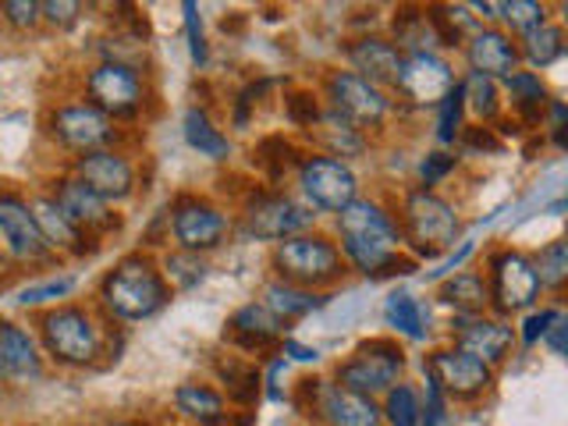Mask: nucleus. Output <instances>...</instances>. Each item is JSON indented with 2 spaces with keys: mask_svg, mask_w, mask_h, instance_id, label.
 <instances>
[{
  "mask_svg": "<svg viewBox=\"0 0 568 426\" xmlns=\"http://www.w3.org/2000/svg\"><path fill=\"white\" fill-rule=\"evenodd\" d=\"M337 235H342V260L352 263L366 277L384 274H413L416 260H405L402 253V227L390 213L373 200H355L337 213Z\"/></svg>",
  "mask_w": 568,
  "mask_h": 426,
  "instance_id": "nucleus-1",
  "label": "nucleus"
},
{
  "mask_svg": "<svg viewBox=\"0 0 568 426\" xmlns=\"http://www.w3.org/2000/svg\"><path fill=\"white\" fill-rule=\"evenodd\" d=\"M171 302V288L164 274L156 271L150 256H124L111 274L100 281V306L114 320L139 324L156 316Z\"/></svg>",
  "mask_w": 568,
  "mask_h": 426,
  "instance_id": "nucleus-2",
  "label": "nucleus"
},
{
  "mask_svg": "<svg viewBox=\"0 0 568 426\" xmlns=\"http://www.w3.org/2000/svg\"><path fill=\"white\" fill-rule=\"evenodd\" d=\"M40 342L58 366H89L103 352V327L85 306H53L40 316Z\"/></svg>",
  "mask_w": 568,
  "mask_h": 426,
  "instance_id": "nucleus-3",
  "label": "nucleus"
},
{
  "mask_svg": "<svg viewBox=\"0 0 568 426\" xmlns=\"http://www.w3.org/2000/svg\"><path fill=\"white\" fill-rule=\"evenodd\" d=\"M274 266L281 274L277 281L298 284V288H310V292H316L320 284H334L345 274V260L337 253V245L324 235H310V231L277 242Z\"/></svg>",
  "mask_w": 568,
  "mask_h": 426,
  "instance_id": "nucleus-4",
  "label": "nucleus"
},
{
  "mask_svg": "<svg viewBox=\"0 0 568 426\" xmlns=\"http://www.w3.org/2000/svg\"><path fill=\"white\" fill-rule=\"evenodd\" d=\"M398 227H402V239L413 242V248L426 260L437 256L440 248L455 245L458 231H462L455 206L448 200H440V195L430 189H416L405 195Z\"/></svg>",
  "mask_w": 568,
  "mask_h": 426,
  "instance_id": "nucleus-5",
  "label": "nucleus"
},
{
  "mask_svg": "<svg viewBox=\"0 0 568 426\" xmlns=\"http://www.w3.org/2000/svg\"><path fill=\"white\" fill-rule=\"evenodd\" d=\"M402 373H405V352L395 342L373 337V342H363L355 348L348 363L337 366V387L363 398H381L395 384H402Z\"/></svg>",
  "mask_w": 568,
  "mask_h": 426,
  "instance_id": "nucleus-6",
  "label": "nucleus"
},
{
  "mask_svg": "<svg viewBox=\"0 0 568 426\" xmlns=\"http://www.w3.org/2000/svg\"><path fill=\"white\" fill-rule=\"evenodd\" d=\"M298 189L306 195L310 210H324V213H342L348 203L359 200V178L345 164V160L334 156H306L298 164Z\"/></svg>",
  "mask_w": 568,
  "mask_h": 426,
  "instance_id": "nucleus-7",
  "label": "nucleus"
},
{
  "mask_svg": "<svg viewBox=\"0 0 568 426\" xmlns=\"http://www.w3.org/2000/svg\"><path fill=\"white\" fill-rule=\"evenodd\" d=\"M540 277L532 271V260L526 253H515V248H501V253L490 256V281H487V295L490 306L508 316V313H529L540 298Z\"/></svg>",
  "mask_w": 568,
  "mask_h": 426,
  "instance_id": "nucleus-8",
  "label": "nucleus"
},
{
  "mask_svg": "<svg viewBox=\"0 0 568 426\" xmlns=\"http://www.w3.org/2000/svg\"><path fill=\"white\" fill-rule=\"evenodd\" d=\"M47 129L64 150H75L79 156L93 153V150H114V142H118L114 121L103 111H97L89 100L53 106L50 118H47Z\"/></svg>",
  "mask_w": 568,
  "mask_h": 426,
  "instance_id": "nucleus-9",
  "label": "nucleus"
},
{
  "mask_svg": "<svg viewBox=\"0 0 568 426\" xmlns=\"http://www.w3.org/2000/svg\"><path fill=\"white\" fill-rule=\"evenodd\" d=\"M324 93H327L331 111L352 121L355 129H377L390 114V100L384 89L359 79L355 71H331L324 82Z\"/></svg>",
  "mask_w": 568,
  "mask_h": 426,
  "instance_id": "nucleus-10",
  "label": "nucleus"
},
{
  "mask_svg": "<svg viewBox=\"0 0 568 426\" xmlns=\"http://www.w3.org/2000/svg\"><path fill=\"white\" fill-rule=\"evenodd\" d=\"M316 221L310 206H302L288 195H256L245 203L242 213V235L260 239V242H284L292 235H302Z\"/></svg>",
  "mask_w": 568,
  "mask_h": 426,
  "instance_id": "nucleus-11",
  "label": "nucleus"
},
{
  "mask_svg": "<svg viewBox=\"0 0 568 426\" xmlns=\"http://www.w3.org/2000/svg\"><path fill=\"white\" fill-rule=\"evenodd\" d=\"M85 97L111 121L129 118L142 106V79L124 61H100L85 75Z\"/></svg>",
  "mask_w": 568,
  "mask_h": 426,
  "instance_id": "nucleus-12",
  "label": "nucleus"
},
{
  "mask_svg": "<svg viewBox=\"0 0 568 426\" xmlns=\"http://www.w3.org/2000/svg\"><path fill=\"white\" fill-rule=\"evenodd\" d=\"M0 253L14 263H40L50 256V245L40 235L26 195L0 192Z\"/></svg>",
  "mask_w": 568,
  "mask_h": 426,
  "instance_id": "nucleus-13",
  "label": "nucleus"
},
{
  "mask_svg": "<svg viewBox=\"0 0 568 426\" xmlns=\"http://www.w3.org/2000/svg\"><path fill=\"white\" fill-rule=\"evenodd\" d=\"M71 174H75L89 192H97L106 206L124 203L135 192V168H132V160L118 150H93V153L75 156Z\"/></svg>",
  "mask_w": 568,
  "mask_h": 426,
  "instance_id": "nucleus-14",
  "label": "nucleus"
},
{
  "mask_svg": "<svg viewBox=\"0 0 568 426\" xmlns=\"http://www.w3.org/2000/svg\"><path fill=\"white\" fill-rule=\"evenodd\" d=\"M227 217L217 210V206H210L203 200H182L174 206L171 213V231H174V242L182 253H192V256H200V253H210V248H217L227 235Z\"/></svg>",
  "mask_w": 568,
  "mask_h": 426,
  "instance_id": "nucleus-15",
  "label": "nucleus"
},
{
  "mask_svg": "<svg viewBox=\"0 0 568 426\" xmlns=\"http://www.w3.org/2000/svg\"><path fill=\"white\" fill-rule=\"evenodd\" d=\"M426 369L434 373V381L440 384L444 395H455V398H476L494 384V369L455 345L437 348L430 359H426Z\"/></svg>",
  "mask_w": 568,
  "mask_h": 426,
  "instance_id": "nucleus-16",
  "label": "nucleus"
},
{
  "mask_svg": "<svg viewBox=\"0 0 568 426\" xmlns=\"http://www.w3.org/2000/svg\"><path fill=\"white\" fill-rule=\"evenodd\" d=\"M452 331H455V348L476 355V359L487 363L490 369L508 359L511 342H515V327L490 316H455Z\"/></svg>",
  "mask_w": 568,
  "mask_h": 426,
  "instance_id": "nucleus-17",
  "label": "nucleus"
},
{
  "mask_svg": "<svg viewBox=\"0 0 568 426\" xmlns=\"http://www.w3.org/2000/svg\"><path fill=\"white\" fill-rule=\"evenodd\" d=\"M313 390L316 416L327 426H381V408L373 398L352 395V390L337 387L334 381H306Z\"/></svg>",
  "mask_w": 568,
  "mask_h": 426,
  "instance_id": "nucleus-18",
  "label": "nucleus"
},
{
  "mask_svg": "<svg viewBox=\"0 0 568 426\" xmlns=\"http://www.w3.org/2000/svg\"><path fill=\"white\" fill-rule=\"evenodd\" d=\"M455 85V71L452 64L437 58V53H413V58H402V71L395 89L413 103H440L444 93Z\"/></svg>",
  "mask_w": 568,
  "mask_h": 426,
  "instance_id": "nucleus-19",
  "label": "nucleus"
},
{
  "mask_svg": "<svg viewBox=\"0 0 568 426\" xmlns=\"http://www.w3.org/2000/svg\"><path fill=\"white\" fill-rule=\"evenodd\" d=\"M50 200L58 203V210L82 231V235H85V231H106V227L118 224L111 206H106L97 192H89L75 174H68V178H61V182H53Z\"/></svg>",
  "mask_w": 568,
  "mask_h": 426,
  "instance_id": "nucleus-20",
  "label": "nucleus"
},
{
  "mask_svg": "<svg viewBox=\"0 0 568 426\" xmlns=\"http://www.w3.org/2000/svg\"><path fill=\"white\" fill-rule=\"evenodd\" d=\"M466 58L476 75H487L494 82H505L519 71V50H515L511 36L501 29H479L466 43Z\"/></svg>",
  "mask_w": 568,
  "mask_h": 426,
  "instance_id": "nucleus-21",
  "label": "nucleus"
},
{
  "mask_svg": "<svg viewBox=\"0 0 568 426\" xmlns=\"http://www.w3.org/2000/svg\"><path fill=\"white\" fill-rule=\"evenodd\" d=\"M402 58L405 53L390 40H381V36H363V40H355L348 47V64L355 68V75L373 82L377 89L398 82Z\"/></svg>",
  "mask_w": 568,
  "mask_h": 426,
  "instance_id": "nucleus-22",
  "label": "nucleus"
},
{
  "mask_svg": "<svg viewBox=\"0 0 568 426\" xmlns=\"http://www.w3.org/2000/svg\"><path fill=\"white\" fill-rule=\"evenodd\" d=\"M0 377H43V355L36 348V337L26 327L11 324V320H0Z\"/></svg>",
  "mask_w": 568,
  "mask_h": 426,
  "instance_id": "nucleus-23",
  "label": "nucleus"
},
{
  "mask_svg": "<svg viewBox=\"0 0 568 426\" xmlns=\"http://www.w3.org/2000/svg\"><path fill=\"white\" fill-rule=\"evenodd\" d=\"M281 320L263 306V302H248V306L235 310L227 320L231 342H239L242 348H266L281 337Z\"/></svg>",
  "mask_w": 568,
  "mask_h": 426,
  "instance_id": "nucleus-24",
  "label": "nucleus"
},
{
  "mask_svg": "<svg viewBox=\"0 0 568 426\" xmlns=\"http://www.w3.org/2000/svg\"><path fill=\"white\" fill-rule=\"evenodd\" d=\"M29 206H32L36 224H40L43 242L50 245V253H85L82 231L64 217L50 195H36V200H29Z\"/></svg>",
  "mask_w": 568,
  "mask_h": 426,
  "instance_id": "nucleus-25",
  "label": "nucleus"
},
{
  "mask_svg": "<svg viewBox=\"0 0 568 426\" xmlns=\"http://www.w3.org/2000/svg\"><path fill=\"white\" fill-rule=\"evenodd\" d=\"M174 408L195 426H221L227 423V405L221 390L206 384H178L174 387Z\"/></svg>",
  "mask_w": 568,
  "mask_h": 426,
  "instance_id": "nucleus-26",
  "label": "nucleus"
},
{
  "mask_svg": "<svg viewBox=\"0 0 568 426\" xmlns=\"http://www.w3.org/2000/svg\"><path fill=\"white\" fill-rule=\"evenodd\" d=\"M437 298L444 302V306H452L458 316H484V310L490 306L487 281L473 271L444 277V284L437 288Z\"/></svg>",
  "mask_w": 568,
  "mask_h": 426,
  "instance_id": "nucleus-27",
  "label": "nucleus"
},
{
  "mask_svg": "<svg viewBox=\"0 0 568 426\" xmlns=\"http://www.w3.org/2000/svg\"><path fill=\"white\" fill-rule=\"evenodd\" d=\"M324 295L320 292H310V288H298V284H288V281H271L263 288V306L271 310L281 324H288V320H298V316H310L324 306Z\"/></svg>",
  "mask_w": 568,
  "mask_h": 426,
  "instance_id": "nucleus-28",
  "label": "nucleus"
},
{
  "mask_svg": "<svg viewBox=\"0 0 568 426\" xmlns=\"http://www.w3.org/2000/svg\"><path fill=\"white\" fill-rule=\"evenodd\" d=\"M310 132H313L320 142H324L334 160H337V156H359V153L366 150L363 132L355 129L352 121H345L342 114H334V111H320V118H316V124H313Z\"/></svg>",
  "mask_w": 568,
  "mask_h": 426,
  "instance_id": "nucleus-29",
  "label": "nucleus"
},
{
  "mask_svg": "<svg viewBox=\"0 0 568 426\" xmlns=\"http://www.w3.org/2000/svg\"><path fill=\"white\" fill-rule=\"evenodd\" d=\"M182 132H185V142L200 153V156H210V160H227L231 156V142L227 135L217 129V124L210 121L206 111H200V106H192V111H185L182 118Z\"/></svg>",
  "mask_w": 568,
  "mask_h": 426,
  "instance_id": "nucleus-30",
  "label": "nucleus"
},
{
  "mask_svg": "<svg viewBox=\"0 0 568 426\" xmlns=\"http://www.w3.org/2000/svg\"><path fill=\"white\" fill-rule=\"evenodd\" d=\"M430 22L437 29V40L440 47H458V43H469L473 36L484 29L479 18L469 11V4H437V8H426Z\"/></svg>",
  "mask_w": 568,
  "mask_h": 426,
  "instance_id": "nucleus-31",
  "label": "nucleus"
},
{
  "mask_svg": "<svg viewBox=\"0 0 568 426\" xmlns=\"http://www.w3.org/2000/svg\"><path fill=\"white\" fill-rule=\"evenodd\" d=\"M395 43H398V50L402 47L408 50L405 58H413V53H434V47H440V40H437L430 14L419 8H402L395 18Z\"/></svg>",
  "mask_w": 568,
  "mask_h": 426,
  "instance_id": "nucleus-32",
  "label": "nucleus"
},
{
  "mask_svg": "<svg viewBox=\"0 0 568 426\" xmlns=\"http://www.w3.org/2000/svg\"><path fill=\"white\" fill-rule=\"evenodd\" d=\"M515 50H519V61H526L529 68H550L555 61H561V53H565V32L561 26L544 22L537 29L523 32V43Z\"/></svg>",
  "mask_w": 568,
  "mask_h": 426,
  "instance_id": "nucleus-33",
  "label": "nucleus"
},
{
  "mask_svg": "<svg viewBox=\"0 0 568 426\" xmlns=\"http://www.w3.org/2000/svg\"><path fill=\"white\" fill-rule=\"evenodd\" d=\"M384 320L390 331H398L405 337H413V342H423L426 337V316L419 302L408 295V292H390L387 302H384Z\"/></svg>",
  "mask_w": 568,
  "mask_h": 426,
  "instance_id": "nucleus-34",
  "label": "nucleus"
},
{
  "mask_svg": "<svg viewBox=\"0 0 568 426\" xmlns=\"http://www.w3.org/2000/svg\"><path fill=\"white\" fill-rule=\"evenodd\" d=\"M505 89H508V97L515 103V111L526 114L529 121H537L544 114V106L550 103L537 71H515V75L505 79Z\"/></svg>",
  "mask_w": 568,
  "mask_h": 426,
  "instance_id": "nucleus-35",
  "label": "nucleus"
},
{
  "mask_svg": "<svg viewBox=\"0 0 568 426\" xmlns=\"http://www.w3.org/2000/svg\"><path fill=\"white\" fill-rule=\"evenodd\" d=\"M532 271L540 277V288L561 292L568 281V242L565 239L547 242L540 253L532 256Z\"/></svg>",
  "mask_w": 568,
  "mask_h": 426,
  "instance_id": "nucleus-36",
  "label": "nucleus"
},
{
  "mask_svg": "<svg viewBox=\"0 0 568 426\" xmlns=\"http://www.w3.org/2000/svg\"><path fill=\"white\" fill-rule=\"evenodd\" d=\"M217 377L227 384V395L235 398V402H253L256 395H260V369L256 366H248V363H242V359H221L217 366Z\"/></svg>",
  "mask_w": 568,
  "mask_h": 426,
  "instance_id": "nucleus-37",
  "label": "nucleus"
},
{
  "mask_svg": "<svg viewBox=\"0 0 568 426\" xmlns=\"http://www.w3.org/2000/svg\"><path fill=\"white\" fill-rule=\"evenodd\" d=\"M381 419L387 426H419V395L413 384H395L384 395Z\"/></svg>",
  "mask_w": 568,
  "mask_h": 426,
  "instance_id": "nucleus-38",
  "label": "nucleus"
},
{
  "mask_svg": "<svg viewBox=\"0 0 568 426\" xmlns=\"http://www.w3.org/2000/svg\"><path fill=\"white\" fill-rule=\"evenodd\" d=\"M462 114H466V93H462V82H455L444 100L437 103V142L440 146H452L462 135Z\"/></svg>",
  "mask_w": 568,
  "mask_h": 426,
  "instance_id": "nucleus-39",
  "label": "nucleus"
},
{
  "mask_svg": "<svg viewBox=\"0 0 568 426\" xmlns=\"http://www.w3.org/2000/svg\"><path fill=\"white\" fill-rule=\"evenodd\" d=\"M462 93H466V106L484 121H494L497 114H501V100H497V82L487 79V75H473L462 82Z\"/></svg>",
  "mask_w": 568,
  "mask_h": 426,
  "instance_id": "nucleus-40",
  "label": "nucleus"
},
{
  "mask_svg": "<svg viewBox=\"0 0 568 426\" xmlns=\"http://www.w3.org/2000/svg\"><path fill=\"white\" fill-rule=\"evenodd\" d=\"M497 18L511 32H529L547 22V8L537 4V0H508V4H497Z\"/></svg>",
  "mask_w": 568,
  "mask_h": 426,
  "instance_id": "nucleus-41",
  "label": "nucleus"
},
{
  "mask_svg": "<svg viewBox=\"0 0 568 426\" xmlns=\"http://www.w3.org/2000/svg\"><path fill=\"white\" fill-rule=\"evenodd\" d=\"M75 292V277H50V281H40V284H29V288L18 292V306H43V302H58V298H68Z\"/></svg>",
  "mask_w": 568,
  "mask_h": 426,
  "instance_id": "nucleus-42",
  "label": "nucleus"
},
{
  "mask_svg": "<svg viewBox=\"0 0 568 426\" xmlns=\"http://www.w3.org/2000/svg\"><path fill=\"white\" fill-rule=\"evenodd\" d=\"M164 266H168V277L178 284V288H195V284L206 277L203 260L192 256V253H174V256L164 260Z\"/></svg>",
  "mask_w": 568,
  "mask_h": 426,
  "instance_id": "nucleus-43",
  "label": "nucleus"
},
{
  "mask_svg": "<svg viewBox=\"0 0 568 426\" xmlns=\"http://www.w3.org/2000/svg\"><path fill=\"white\" fill-rule=\"evenodd\" d=\"M0 18H4L11 29L29 32V29H36V26L43 22V18H40V0H4V4H0Z\"/></svg>",
  "mask_w": 568,
  "mask_h": 426,
  "instance_id": "nucleus-44",
  "label": "nucleus"
},
{
  "mask_svg": "<svg viewBox=\"0 0 568 426\" xmlns=\"http://www.w3.org/2000/svg\"><path fill=\"white\" fill-rule=\"evenodd\" d=\"M79 14H82V4H75V0H43L40 4V18L53 29H71L79 22Z\"/></svg>",
  "mask_w": 568,
  "mask_h": 426,
  "instance_id": "nucleus-45",
  "label": "nucleus"
},
{
  "mask_svg": "<svg viewBox=\"0 0 568 426\" xmlns=\"http://www.w3.org/2000/svg\"><path fill=\"white\" fill-rule=\"evenodd\" d=\"M444 423V390L426 369V398L419 402V426H440Z\"/></svg>",
  "mask_w": 568,
  "mask_h": 426,
  "instance_id": "nucleus-46",
  "label": "nucleus"
},
{
  "mask_svg": "<svg viewBox=\"0 0 568 426\" xmlns=\"http://www.w3.org/2000/svg\"><path fill=\"white\" fill-rule=\"evenodd\" d=\"M558 313H561V310H529L526 320H523L519 342H523L526 348H532L537 342H544V334H547V327L558 320Z\"/></svg>",
  "mask_w": 568,
  "mask_h": 426,
  "instance_id": "nucleus-47",
  "label": "nucleus"
},
{
  "mask_svg": "<svg viewBox=\"0 0 568 426\" xmlns=\"http://www.w3.org/2000/svg\"><path fill=\"white\" fill-rule=\"evenodd\" d=\"M182 11H185V32H189V50H192V61H195V64H206V40H203L200 8H195L192 0H185Z\"/></svg>",
  "mask_w": 568,
  "mask_h": 426,
  "instance_id": "nucleus-48",
  "label": "nucleus"
},
{
  "mask_svg": "<svg viewBox=\"0 0 568 426\" xmlns=\"http://www.w3.org/2000/svg\"><path fill=\"white\" fill-rule=\"evenodd\" d=\"M455 164H458V156H452V153H426V156H423V164H419L423 185H426V189L437 185L440 178H448V174L455 171Z\"/></svg>",
  "mask_w": 568,
  "mask_h": 426,
  "instance_id": "nucleus-49",
  "label": "nucleus"
},
{
  "mask_svg": "<svg viewBox=\"0 0 568 426\" xmlns=\"http://www.w3.org/2000/svg\"><path fill=\"white\" fill-rule=\"evenodd\" d=\"M288 114H292L295 124H302V129H313L316 118H320V103H316L313 93H298V97L288 100Z\"/></svg>",
  "mask_w": 568,
  "mask_h": 426,
  "instance_id": "nucleus-50",
  "label": "nucleus"
},
{
  "mask_svg": "<svg viewBox=\"0 0 568 426\" xmlns=\"http://www.w3.org/2000/svg\"><path fill=\"white\" fill-rule=\"evenodd\" d=\"M565 337H568V316L565 313H558V320L555 324L547 327V334H544V342H547V348H550V355H565Z\"/></svg>",
  "mask_w": 568,
  "mask_h": 426,
  "instance_id": "nucleus-51",
  "label": "nucleus"
},
{
  "mask_svg": "<svg viewBox=\"0 0 568 426\" xmlns=\"http://www.w3.org/2000/svg\"><path fill=\"white\" fill-rule=\"evenodd\" d=\"M469 253H473V242H462V248H458V253H452L448 260H444V263L437 266V271H434L430 277H448V274H455L458 266L466 263V256H469Z\"/></svg>",
  "mask_w": 568,
  "mask_h": 426,
  "instance_id": "nucleus-52",
  "label": "nucleus"
},
{
  "mask_svg": "<svg viewBox=\"0 0 568 426\" xmlns=\"http://www.w3.org/2000/svg\"><path fill=\"white\" fill-rule=\"evenodd\" d=\"M281 355H292L295 363H316V359H320V352H316V348H310V345H298V342H292V337L281 345Z\"/></svg>",
  "mask_w": 568,
  "mask_h": 426,
  "instance_id": "nucleus-53",
  "label": "nucleus"
},
{
  "mask_svg": "<svg viewBox=\"0 0 568 426\" xmlns=\"http://www.w3.org/2000/svg\"><path fill=\"white\" fill-rule=\"evenodd\" d=\"M469 11H476V18H497V4H469Z\"/></svg>",
  "mask_w": 568,
  "mask_h": 426,
  "instance_id": "nucleus-54",
  "label": "nucleus"
},
{
  "mask_svg": "<svg viewBox=\"0 0 568 426\" xmlns=\"http://www.w3.org/2000/svg\"><path fill=\"white\" fill-rule=\"evenodd\" d=\"M100 426H146V423H139V419H106Z\"/></svg>",
  "mask_w": 568,
  "mask_h": 426,
  "instance_id": "nucleus-55",
  "label": "nucleus"
},
{
  "mask_svg": "<svg viewBox=\"0 0 568 426\" xmlns=\"http://www.w3.org/2000/svg\"><path fill=\"white\" fill-rule=\"evenodd\" d=\"M0 263H4V253H0Z\"/></svg>",
  "mask_w": 568,
  "mask_h": 426,
  "instance_id": "nucleus-56",
  "label": "nucleus"
},
{
  "mask_svg": "<svg viewBox=\"0 0 568 426\" xmlns=\"http://www.w3.org/2000/svg\"><path fill=\"white\" fill-rule=\"evenodd\" d=\"M221 426H227V423H221Z\"/></svg>",
  "mask_w": 568,
  "mask_h": 426,
  "instance_id": "nucleus-57",
  "label": "nucleus"
}]
</instances>
